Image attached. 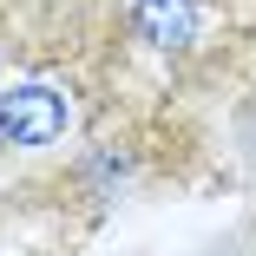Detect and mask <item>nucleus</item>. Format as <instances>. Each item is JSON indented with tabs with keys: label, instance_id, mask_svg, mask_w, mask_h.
Instances as JSON below:
<instances>
[{
	"label": "nucleus",
	"instance_id": "nucleus-1",
	"mask_svg": "<svg viewBox=\"0 0 256 256\" xmlns=\"http://www.w3.org/2000/svg\"><path fill=\"white\" fill-rule=\"evenodd\" d=\"M66 132V98L53 86H14L0 92V144H20V151H40Z\"/></svg>",
	"mask_w": 256,
	"mask_h": 256
},
{
	"label": "nucleus",
	"instance_id": "nucleus-2",
	"mask_svg": "<svg viewBox=\"0 0 256 256\" xmlns=\"http://www.w3.org/2000/svg\"><path fill=\"white\" fill-rule=\"evenodd\" d=\"M125 26L158 53H184L197 40V0H125Z\"/></svg>",
	"mask_w": 256,
	"mask_h": 256
}]
</instances>
